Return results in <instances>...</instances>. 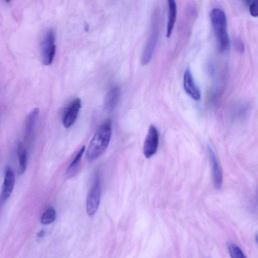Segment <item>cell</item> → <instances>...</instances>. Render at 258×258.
<instances>
[{
  "instance_id": "obj_9",
  "label": "cell",
  "mask_w": 258,
  "mask_h": 258,
  "mask_svg": "<svg viewBox=\"0 0 258 258\" xmlns=\"http://www.w3.org/2000/svg\"><path fill=\"white\" fill-rule=\"evenodd\" d=\"M184 89L188 96L195 100L201 99V93L195 83L190 69H187L184 76Z\"/></svg>"
},
{
  "instance_id": "obj_5",
  "label": "cell",
  "mask_w": 258,
  "mask_h": 258,
  "mask_svg": "<svg viewBox=\"0 0 258 258\" xmlns=\"http://www.w3.org/2000/svg\"><path fill=\"white\" fill-rule=\"evenodd\" d=\"M159 145V132L156 126L151 125L145 138L143 152L144 156L149 159L156 154Z\"/></svg>"
},
{
  "instance_id": "obj_12",
  "label": "cell",
  "mask_w": 258,
  "mask_h": 258,
  "mask_svg": "<svg viewBox=\"0 0 258 258\" xmlns=\"http://www.w3.org/2000/svg\"><path fill=\"white\" fill-rule=\"evenodd\" d=\"M169 14L167 25L166 37L169 38L173 33L177 16V6L175 0H167Z\"/></svg>"
},
{
  "instance_id": "obj_7",
  "label": "cell",
  "mask_w": 258,
  "mask_h": 258,
  "mask_svg": "<svg viewBox=\"0 0 258 258\" xmlns=\"http://www.w3.org/2000/svg\"><path fill=\"white\" fill-rule=\"evenodd\" d=\"M81 108V100L76 98L66 109L63 115L62 123L66 128L71 127L75 122Z\"/></svg>"
},
{
  "instance_id": "obj_1",
  "label": "cell",
  "mask_w": 258,
  "mask_h": 258,
  "mask_svg": "<svg viewBox=\"0 0 258 258\" xmlns=\"http://www.w3.org/2000/svg\"><path fill=\"white\" fill-rule=\"evenodd\" d=\"M112 134V123L108 119L98 128L90 143L87 151L89 161L97 159L105 152L110 144Z\"/></svg>"
},
{
  "instance_id": "obj_16",
  "label": "cell",
  "mask_w": 258,
  "mask_h": 258,
  "mask_svg": "<svg viewBox=\"0 0 258 258\" xmlns=\"http://www.w3.org/2000/svg\"><path fill=\"white\" fill-rule=\"evenodd\" d=\"M85 150V146H83L76 155L74 160L72 161L67 168V173L72 174L79 166L83 155Z\"/></svg>"
},
{
  "instance_id": "obj_11",
  "label": "cell",
  "mask_w": 258,
  "mask_h": 258,
  "mask_svg": "<svg viewBox=\"0 0 258 258\" xmlns=\"http://www.w3.org/2000/svg\"><path fill=\"white\" fill-rule=\"evenodd\" d=\"M40 113L38 108H34L27 115L25 125V135L26 139H29L35 131Z\"/></svg>"
},
{
  "instance_id": "obj_22",
  "label": "cell",
  "mask_w": 258,
  "mask_h": 258,
  "mask_svg": "<svg viewBox=\"0 0 258 258\" xmlns=\"http://www.w3.org/2000/svg\"><path fill=\"white\" fill-rule=\"evenodd\" d=\"M256 240L257 243L258 245V234L256 236Z\"/></svg>"
},
{
  "instance_id": "obj_20",
  "label": "cell",
  "mask_w": 258,
  "mask_h": 258,
  "mask_svg": "<svg viewBox=\"0 0 258 258\" xmlns=\"http://www.w3.org/2000/svg\"><path fill=\"white\" fill-rule=\"evenodd\" d=\"M45 235V232L44 230L40 231L37 235V236L39 238H42Z\"/></svg>"
},
{
  "instance_id": "obj_14",
  "label": "cell",
  "mask_w": 258,
  "mask_h": 258,
  "mask_svg": "<svg viewBox=\"0 0 258 258\" xmlns=\"http://www.w3.org/2000/svg\"><path fill=\"white\" fill-rule=\"evenodd\" d=\"M17 152H18V156L19 159V174L20 175H23L27 168V151L24 148L23 145L20 143L18 146L17 149Z\"/></svg>"
},
{
  "instance_id": "obj_23",
  "label": "cell",
  "mask_w": 258,
  "mask_h": 258,
  "mask_svg": "<svg viewBox=\"0 0 258 258\" xmlns=\"http://www.w3.org/2000/svg\"><path fill=\"white\" fill-rule=\"evenodd\" d=\"M11 1V0H5V1L7 3L10 2Z\"/></svg>"
},
{
  "instance_id": "obj_4",
  "label": "cell",
  "mask_w": 258,
  "mask_h": 258,
  "mask_svg": "<svg viewBox=\"0 0 258 258\" xmlns=\"http://www.w3.org/2000/svg\"><path fill=\"white\" fill-rule=\"evenodd\" d=\"M101 185L99 177L96 176L88 194L86 209L89 216H93L97 212L100 202Z\"/></svg>"
},
{
  "instance_id": "obj_3",
  "label": "cell",
  "mask_w": 258,
  "mask_h": 258,
  "mask_svg": "<svg viewBox=\"0 0 258 258\" xmlns=\"http://www.w3.org/2000/svg\"><path fill=\"white\" fill-rule=\"evenodd\" d=\"M56 33L54 29L47 30L41 43V56L43 64L49 66L53 62L56 52Z\"/></svg>"
},
{
  "instance_id": "obj_15",
  "label": "cell",
  "mask_w": 258,
  "mask_h": 258,
  "mask_svg": "<svg viewBox=\"0 0 258 258\" xmlns=\"http://www.w3.org/2000/svg\"><path fill=\"white\" fill-rule=\"evenodd\" d=\"M56 217V212L53 208H48L41 217V223L45 225L51 224L54 222Z\"/></svg>"
},
{
  "instance_id": "obj_2",
  "label": "cell",
  "mask_w": 258,
  "mask_h": 258,
  "mask_svg": "<svg viewBox=\"0 0 258 258\" xmlns=\"http://www.w3.org/2000/svg\"><path fill=\"white\" fill-rule=\"evenodd\" d=\"M210 17L218 49L221 53L225 52L230 47L225 13L219 8H214L211 11Z\"/></svg>"
},
{
  "instance_id": "obj_18",
  "label": "cell",
  "mask_w": 258,
  "mask_h": 258,
  "mask_svg": "<svg viewBox=\"0 0 258 258\" xmlns=\"http://www.w3.org/2000/svg\"><path fill=\"white\" fill-rule=\"evenodd\" d=\"M249 6L251 15L254 17H258V0H253Z\"/></svg>"
},
{
  "instance_id": "obj_19",
  "label": "cell",
  "mask_w": 258,
  "mask_h": 258,
  "mask_svg": "<svg viewBox=\"0 0 258 258\" xmlns=\"http://www.w3.org/2000/svg\"><path fill=\"white\" fill-rule=\"evenodd\" d=\"M235 47L237 52L243 53L245 51V45L241 39L237 38L235 41Z\"/></svg>"
},
{
  "instance_id": "obj_6",
  "label": "cell",
  "mask_w": 258,
  "mask_h": 258,
  "mask_svg": "<svg viewBox=\"0 0 258 258\" xmlns=\"http://www.w3.org/2000/svg\"><path fill=\"white\" fill-rule=\"evenodd\" d=\"M159 29L157 22L155 21L154 23L153 24L150 37L142 54L141 63L143 65L148 64L152 59L159 37Z\"/></svg>"
},
{
  "instance_id": "obj_21",
  "label": "cell",
  "mask_w": 258,
  "mask_h": 258,
  "mask_svg": "<svg viewBox=\"0 0 258 258\" xmlns=\"http://www.w3.org/2000/svg\"><path fill=\"white\" fill-rule=\"evenodd\" d=\"M256 200H257V203H258V187L257 193H256Z\"/></svg>"
},
{
  "instance_id": "obj_10",
  "label": "cell",
  "mask_w": 258,
  "mask_h": 258,
  "mask_svg": "<svg viewBox=\"0 0 258 258\" xmlns=\"http://www.w3.org/2000/svg\"><path fill=\"white\" fill-rule=\"evenodd\" d=\"M15 183V177L13 170L8 167L5 170L3 187L1 196V204L4 203L11 196Z\"/></svg>"
},
{
  "instance_id": "obj_8",
  "label": "cell",
  "mask_w": 258,
  "mask_h": 258,
  "mask_svg": "<svg viewBox=\"0 0 258 258\" xmlns=\"http://www.w3.org/2000/svg\"><path fill=\"white\" fill-rule=\"evenodd\" d=\"M208 150L212 168L213 183L217 189H220L223 183L222 170L212 147L209 146Z\"/></svg>"
},
{
  "instance_id": "obj_17",
  "label": "cell",
  "mask_w": 258,
  "mask_h": 258,
  "mask_svg": "<svg viewBox=\"0 0 258 258\" xmlns=\"http://www.w3.org/2000/svg\"><path fill=\"white\" fill-rule=\"evenodd\" d=\"M227 247L231 257L234 258H245L246 257L242 250L235 243L229 242Z\"/></svg>"
},
{
  "instance_id": "obj_13",
  "label": "cell",
  "mask_w": 258,
  "mask_h": 258,
  "mask_svg": "<svg viewBox=\"0 0 258 258\" xmlns=\"http://www.w3.org/2000/svg\"><path fill=\"white\" fill-rule=\"evenodd\" d=\"M121 90L117 86L112 87L108 92L105 101V107L108 111H111L115 109L117 105Z\"/></svg>"
}]
</instances>
